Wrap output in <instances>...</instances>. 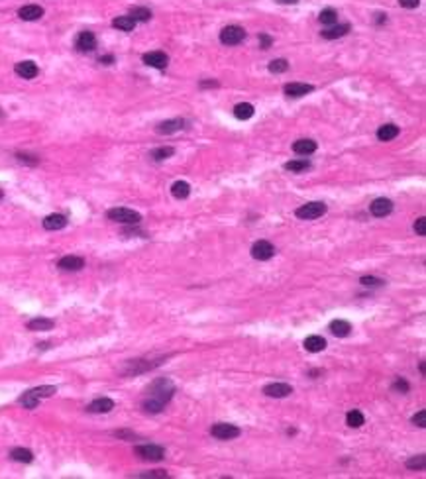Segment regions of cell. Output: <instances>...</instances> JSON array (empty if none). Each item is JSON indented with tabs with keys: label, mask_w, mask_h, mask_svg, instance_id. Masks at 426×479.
<instances>
[{
	"label": "cell",
	"mask_w": 426,
	"mask_h": 479,
	"mask_svg": "<svg viewBox=\"0 0 426 479\" xmlns=\"http://www.w3.org/2000/svg\"><path fill=\"white\" fill-rule=\"evenodd\" d=\"M173 393H175V385H173L169 379H157V381H153L150 391H148V399L144 401V409L148 412H159L169 403V399L173 397Z\"/></svg>",
	"instance_id": "obj_1"
},
{
	"label": "cell",
	"mask_w": 426,
	"mask_h": 479,
	"mask_svg": "<svg viewBox=\"0 0 426 479\" xmlns=\"http://www.w3.org/2000/svg\"><path fill=\"white\" fill-rule=\"evenodd\" d=\"M210 434L218 440H232V438H238L242 434V430L234 424H226V422H218L210 428Z\"/></svg>",
	"instance_id": "obj_2"
},
{
	"label": "cell",
	"mask_w": 426,
	"mask_h": 479,
	"mask_svg": "<svg viewBox=\"0 0 426 479\" xmlns=\"http://www.w3.org/2000/svg\"><path fill=\"white\" fill-rule=\"evenodd\" d=\"M108 218L114 222H120V224H137L141 220L139 212L130 210V208H112V210H108Z\"/></svg>",
	"instance_id": "obj_3"
},
{
	"label": "cell",
	"mask_w": 426,
	"mask_h": 479,
	"mask_svg": "<svg viewBox=\"0 0 426 479\" xmlns=\"http://www.w3.org/2000/svg\"><path fill=\"white\" fill-rule=\"evenodd\" d=\"M134 452L141 458V460H150V462H159L165 458V450L161 446L155 444H144V446H136Z\"/></svg>",
	"instance_id": "obj_4"
},
{
	"label": "cell",
	"mask_w": 426,
	"mask_h": 479,
	"mask_svg": "<svg viewBox=\"0 0 426 479\" xmlns=\"http://www.w3.org/2000/svg\"><path fill=\"white\" fill-rule=\"evenodd\" d=\"M244 37H246V32L240 26H226L220 32V41L224 45H238L240 41H244Z\"/></svg>",
	"instance_id": "obj_5"
},
{
	"label": "cell",
	"mask_w": 426,
	"mask_h": 479,
	"mask_svg": "<svg viewBox=\"0 0 426 479\" xmlns=\"http://www.w3.org/2000/svg\"><path fill=\"white\" fill-rule=\"evenodd\" d=\"M326 210H328V206H326L324 203H308V205L297 208L295 214H297L299 218H303V220H314V218L322 216Z\"/></svg>",
	"instance_id": "obj_6"
},
{
	"label": "cell",
	"mask_w": 426,
	"mask_h": 479,
	"mask_svg": "<svg viewBox=\"0 0 426 479\" xmlns=\"http://www.w3.org/2000/svg\"><path fill=\"white\" fill-rule=\"evenodd\" d=\"M252 256H254V259L267 261L275 256V248H273V244L267 242V240H259V242H256L252 246Z\"/></svg>",
	"instance_id": "obj_7"
},
{
	"label": "cell",
	"mask_w": 426,
	"mask_h": 479,
	"mask_svg": "<svg viewBox=\"0 0 426 479\" xmlns=\"http://www.w3.org/2000/svg\"><path fill=\"white\" fill-rule=\"evenodd\" d=\"M263 393L271 399H283L293 393V387L287 385V383H269V385L263 387Z\"/></svg>",
	"instance_id": "obj_8"
},
{
	"label": "cell",
	"mask_w": 426,
	"mask_h": 479,
	"mask_svg": "<svg viewBox=\"0 0 426 479\" xmlns=\"http://www.w3.org/2000/svg\"><path fill=\"white\" fill-rule=\"evenodd\" d=\"M75 45H77V50H79V51H83V53L92 51L94 47H97V37H94V34H92V32H81V34L77 35Z\"/></svg>",
	"instance_id": "obj_9"
},
{
	"label": "cell",
	"mask_w": 426,
	"mask_h": 479,
	"mask_svg": "<svg viewBox=\"0 0 426 479\" xmlns=\"http://www.w3.org/2000/svg\"><path fill=\"white\" fill-rule=\"evenodd\" d=\"M369 210H371V214H373V216H377V218H383V216L391 214V210H393V203H391L389 199H375V201L369 205Z\"/></svg>",
	"instance_id": "obj_10"
},
{
	"label": "cell",
	"mask_w": 426,
	"mask_h": 479,
	"mask_svg": "<svg viewBox=\"0 0 426 479\" xmlns=\"http://www.w3.org/2000/svg\"><path fill=\"white\" fill-rule=\"evenodd\" d=\"M283 90H285L287 97L299 99V97H305V94L312 92L314 86L312 85H307V83H289V85H285V88H283Z\"/></svg>",
	"instance_id": "obj_11"
},
{
	"label": "cell",
	"mask_w": 426,
	"mask_h": 479,
	"mask_svg": "<svg viewBox=\"0 0 426 479\" xmlns=\"http://www.w3.org/2000/svg\"><path fill=\"white\" fill-rule=\"evenodd\" d=\"M141 59H144L146 65L155 67V69H165L167 63H169V57H167L163 51H150V53H146Z\"/></svg>",
	"instance_id": "obj_12"
},
{
	"label": "cell",
	"mask_w": 426,
	"mask_h": 479,
	"mask_svg": "<svg viewBox=\"0 0 426 479\" xmlns=\"http://www.w3.org/2000/svg\"><path fill=\"white\" fill-rule=\"evenodd\" d=\"M112 409H114V401H112V399H106V397L92 401V403L86 407V411H88V412H94V414H104V412H110Z\"/></svg>",
	"instance_id": "obj_13"
},
{
	"label": "cell",
	"mask_w": 426,
	"mask_h": 479,
	"mask_svg": "<svg viewBox=\"0 0 426 479\" xmlns=\"http://www.w3.org/2000/svg\"><path fill=\"white\" fill-rule=\"evenodd\" d=\"M18 16L26 22H34V20H39L43 16V8L37 4H28V6H22L18 10Z\"/></svg>",
	"instance_id": "obj_14"
},
{
	"label": "cell",
	"mask_w": 426,
	"mask_h": 479,
	"mask_svg": "<svg viewBox=\"0 0 426 479\" xmlns=\"http://www.w3.org/2000/svg\"><path fill=\"white\" fill-rule=\"evenodd\" d=\"M57 265H59L63 271H79V269L85 267V259H83V257H77V256H65V257L59 259Z\"/></svg>",
	"instance_id": "obj_15"
},
{
	"label": "cell",
	"mask_w": 426,
	"mask_h": 479,
	"mask_svg": "<svg viewBox=\"0 0 426 479\" xmlns=\"http://www.w3.org/2000/svg\"><path fill=\"white\" fill-rule=\"evenodd\" d=\"M293 152L299 155H310L316 152V141L314 139H297L293 143Z\"/></svg>",
	"instance_id": "obj_16"
},
{
	"label": "cell",
	"mask_w": 426,
	"mask_h": 479,
	"mask_svg": "<svg viewBox=\"0 0 426 479\" xmlns=\"http://www.w3.org/2000/svg\"><path fill=\"white\" fill-rule=\"evenodd\" d=\"M14 71H16L22 79H34V77L39 73V69H37V65H35L34 61H22V63H18V65L14 67Z\"/></svg>",
	"instance_id": "obj_17"
},
{
	"label": "cell",
	"mask_w": 426,
	"mask_h": 479,
	"mask_svg": "<svg viewBox=\"0 0 426 479\" xmlns=\"http://www.w3.org/2000/svg\"><path fill=\"white\" fill-rule=\"evenodd\" d=\"M330 332L334 334V336H338V338H346V336H350V332H352V326H350V322L348 320H332L330 322Z\"/></svg>",
	"instance_id": "obj_18"
},
{
	"label": "cell",
	"mask_w": 426,
	"mask_h": 479,
	"mask_svg": "<svg viewBox=\"0 0 426 479\" xmlns=\"http://www.w3.org/2000/svg\"><path fill=\"white\" fill-rule=\"evenodd\" d=\"M185 128V120L181 118H175V120H167V122H161L155 130L157 134H173V132H179Z\"/></svg>",
	"instance_id": "obj_19"
},
{
	"label": "cell",
	"mask_w": 426,
	"mask_h": 479,
	"mask_svg": "<svg viewBox=\"0 0 426 479\" xmlns=\"http://www.w3.org/2000/svg\"><path fill=\"white\" fill-rule=\"evenodd\" d=\"M67 226V218L63 214H50L43 220V228L45 230H61Z\"/></svg>",
	"instance_id": "obj_20"
},
{
	"label": "cell",
	"mask_w": 426,
	"mask_h": 479,
	"mask_svg": "<svg viewBox=\"0 0 426 479\" xmlns=\"http://www.w3.org/2000/svg\"><path fill=\"white\" fill-rule=\"evenodd\" d=\"M350 32V26L348 24H340V26H330L326 30H322V37L324 39H336V37H342Z\"/></svg>",
	"instance_id": "obj_21"
},
{
	"label": "cell",
	"mask_w": 426,
	"mask_h": 479,
	"mask_svg": "<svg viewBox=\"0 0 426 479\" xmlns=\"http://www.w3.org/2000/svg\"><path fill=\"white\" fill-rule=\"evenodd\" d=\"M397 136H399V126H395V124H385V126H381L379 130H377V137H379L381 141H391Z\"/></svg>",
	"instance_id": "obj_22"
},
{
	"label": "cell",
	"mask_w": 426,
	"mask_h": 479,
	"mask_svg": "<svg viewBox=\"0 0 426 479\" xmlns=\"http://www.w3.org/2000/svg\"><path fill=\"white\" fill-rule=\"evenodd\" d=\"M326 348V340L322 336H308L305 340V350L307 352H312V354H318Z\"/></svg>",
	"instance_id": "obj_23"
},
{
	"label": "cell",
	"mask_w": 426,
	"mask_h": 479,
	"mask_svg": "<svg viewBox=\"0 0 426 479\" xmlns=\"http://www.w3.org/2000/svg\"><path fill=\"white\" fill-rule=\"evenodd\" d=\"M171 195H173L175 199H187L188 195H191V185L185 183V181L173 183V187H171Z\"/></svg>",
	"instance_id": "obj_24"
},
{
	"label": "cell",
	"mask_w": 426,
	"mask_h": 479,
	"mask_svg": "<svg viewBox=\"0 0 426 479\" xmlns=\"http://www.w3.org/2000/svg\"><path fill=\"white\" fill-rule=\"evenodd\" d=\"M53 324L55 322L50 320V318H34V320L28 322V328L30 330H35V332H45V330H51Z\"/></svg>",
	"instance_id": "obj_25"
},
{
	"label": "cell",
	"mask_w": 426,
	"mask_h": 479,
	"mask_svg": "<svg viewBox=\"0 0 426 479\" xmlns=\"http://www.w3.org/2000/svg\"><path fill=\"white\" fill-rule=\"evenodd\" d=\"M254 106L250 104V103H242V104H238L234 108V116L238 118V120H248V118H252L254 116Z\"/></svg>",
	"instance_id": "obj_26"
},
{
	"label": "cell",
	"mask_w": 426,
	"mask_h": 479,
	"mask_svg": "<svg viewBox=\"0 0 426 479\" xmlns=\"http://www.w3.org/2000/svg\"><path fill=\"white\" fill-rule=\"evenodd\" d=\"M112 26L118 28V30H122V32H132L136 28V20L132 16H120V18H116L112 22Z\"/></svg>",
	"instance_id": "obj_27"
},
{
	"label": "cell",
	"mask_w": 426,
	"mask_h": 479,
	"mask_svg": "<svg viewBox=\"0 0 426 479\" xmlns=\"http://www.w3.org/2000/svg\"><path fill=\"white\" fill-rule=\"evenodd\" d=\"M10 458H12L14 462H22V463H30V462L34 460V454H32L30 450H26V448H14V450L10 452Z\"/></svg>",
	"instance_id": "obj_28"
},
{
	"label": "cell",
	"mask_w": 426,
	"mask_h": 479,
	"mask_svg": "<svg viewBox=\"0 0 426 479\" xmlns=\"http://www.w3.org/2000/svg\"><path fill=\"white\" fill-rule=\"evenodd\" d=\"M346 422H348V426H352V428H359V426L365 424V418H363V414H361L359 411H350V412L346 414Z\"/></svg>",
	"instance_id": "obj_29"
},
{
	"label": "cell",
	"mask_w": 426,
	"mask_h": 479,
	"mask_svg": "<svg viewBox=\"0 0 426 479\" xmlns=\"http://www.w3.org/2000/svg\"><path fill=\"white\" fill-rule=\"evenodd\" d=\"M310 167V161L308 159H293L289 163H285V169L293 171V173H301V171H307Z\"/></svg>",
	"instance_id": "obj_30"
},
{
	"label": "cell",
	"mask_w": 426,
	"mask_h": 479,
	"mask_svg": "<svg viewBox=\"0 0 426 479\" xmlns=\"http://www.w3.org/2000/svg\"><path fill=\"white\" fill-rule=\"evenodd\" d=\"M320 22L322 24H326V26H334L336 24V20H338V14H336V10L334 8H326V10H322L320 12Z\"/></svg>",
	"instance_id": "obj_31"
},
{
	"label": "cell",
	"mask_w": 426,
	"mask_h": 479,
	"mask_svg": "<svg viewBox=\"0 0 426 479\" xmlns=\"http://www.w3.org/2000/svg\"><path fill=\"white\" fill-rule=\"evenodd\" d=\"M173 154H175L173 148H157V150H153L150 155H152L153 161H163V159H169Z\"/></svg>",
	"instance_id": "obj_32"
},
{
	"label": "cell",
	"mask_w": 426,
	"mask_h": 479,
	"mask_svg": "<svg viewBox=\"0 0 426 479\" xmlns=\"http://www.w3.org/2000/svg\"><path fill=\"white\" fill-rule=\"evenodd\" d=\"M20 403H22L26 409H35V407L39 405V397H37L35 393L28 391V393H24V395L20 397Z\"/></svg>",
	"instance_id": "obj_33"
},
{
	"label": "cell",
	"mask_w": 426,
	"mask_h": 479,
	"mask_svg": "<svg viewBox=\"0 0 426 479\" xmlns=\"http://www.w3.org/2000/svg\"><path fill=\"white\" fill-rule=\"evenodd\" d=\"M130 16H132L136 22H148V20L152 18V10H148V8H132Z\"/></svg>",
	"instance_id": "obj_34"
},
{
	"label": "cell",
	"mask_w": 426,
	"mask_h": 479,
	"mask_svg": "<svg viewBox=\"0 0 426 479\" xmlns=\"http://www.w3.org/2000/svg\"><path fill=\"white\" fill-rule=\"evenodd\" d=\"M424 465H426V456H424V454L407 460V467H409V469H424Z\"/></svg>",
	"instance_id": "obj_35"
},
{
	"label": "cell",
	"mask_w": 426,
	"mask_h": 479,
	"mask_svg": "<svg viewBox=\"0 0 426 479\" xmlns=\"http://www.w3.org/2000/svg\"><path fill=\"white\" fill-rule=\"evenodd\" d=\"M287 69H289V63L285 59H273L269 63V71L271 73H285Z\"/></svg>",
	"instance_id": "obj_36"
},
{
	"label": "cell",
	"mask_w": 426,
	"mask_h": 479,
	"mask_svg": "<svg viewBox=\"0 0 426 479\" xmlns=\"http://www.w3.org/2000/svg\"><path fill=\"white\" fill-rule=\"evenodd\" d=\"M32 393H35L39 399H43V397H51V395L55 393V387H51V385H43V387L32 389Z\"/></svg>",
	"instance_id": "obj_37"
},
{
	"label": "cell",
	"mask_w": 426,
	"mask_h": 479,
	"mask_svg": "<svg viewBox=\"0 0 426 479\" xmlns=\"http://www.w3.org/2000/svg\"><path fill=\"white\" fill-rule=\"evenodd\" d=\"M359 283H361L363 287H381L385 281H383V279H377V277H361Z\"/></svg>",
	"instance_id": "obj_38"
},
{
	"label": "cell",
	"mask_w": 426,
	"mask_h": 479,
	"mask_svg": "<svg viewBox=\"0 0 426 479\" xmlns=\"http://www.w3.org/2000/svg\"><path fill=\"white\" fill-rule=\"evenodd\" d=\"M412 424L424 428V426H426V411H418V412L412 416Z\"/></svg>",
	"instance_id": "obj_39"
},
{
	"label": "cell",
	"mask_w": 426,
	"mask_h": 479,
	"mask_svg": "<svg viewBox=\"0 0 426 479\" xmlns=\"http://www.w3.org/2000/svg\"><path fill=\"white\" fill-rule=\"evenodd\" d=\"M393 391H399V393H409V383L405 379H397L393 383Z\"/></svg>",
	"instance_id": "obj_40"
},
{
	"label": "cell",
	"mask_w": 426,
	"mask_h": 479,
	"mask_svg": "<svg viewBox=\"0 0 426 479\" xmlns=\"http://www.w3.org/2000/svg\"><path fill=\"white\" fill-rule=\"evenodd\" d=\"M414 232L418 236H426V218H418L414 222Z\"/></svg>",
	"instance_id": "obj_41"
},
{
	"label": "cell",
	"mask_w": 426,
	"mask_h": 479,
	"mask_svg": "<svg viewBox=\"0 0 426 479\" xmlns=\"http://www.w3.org/2000/svg\"><path fill=\"white\" fill-rule=\"evenodd\" d=\"M271 37L269 35H265V34H261L259 35V43H261V50H269V47H271Z\"/></svg>",
	"instance_id": "obj_42"
},
{
	"label": "cell",
	"mask_w": 426,
	"mask_h": 479,
	"mask_svg": "<svg viewBox=\"0 0 426 479\" xmlns=\"http://www.w3.org/2000/svg\"><path fill=\"white\" fill-rule=\"evenodd\" d=\"M16 157H18L20 161L28 163V165H35V163H37V159H35V157H32V155H24V154H18Z\"/></svg>",
	"instance_id": "obj_43"
},
{
	"label": "cell",
	"mask_w": 426,
	"mask_h": 479,
	"mask_svg": "<svg viewBox=\"0 0 426 479\" xmlns=\"http://www.w3.org/2000/svg\"><path fill=\"white\" fill-rule=\"evenodd\" d=\"M418 2H420V0H399V4H401L403 8H416Z\"/></svg>",
	"instance_id": "obj_44"
},
{
	"label": "cell",
	"mask_w": 426,
	"mask_h": 479,
	"mask_svg": "<svg viewBox=\"0 0 426 479\" xmlns=\"http://www.w3.org/2000/svg\"><path fill=\"white\" fill-rule=\"evenodd\" d=\"M139 477H167L165 471H150V473H141Z\"/></svg>",
	"instance_id": "obj_45"
},
{
	"label": "cell",
	"mask_w": 426,
	"mask_h": 479,
	"mask_svg": "<svg viewBox=\"0 0 426 479\" xmlns=\"http://www.w3.org/2000/svg\"><path fill=\"white\" fill-rule=\"evenodd\" d=\"M101 63L110 65V63H114V57H112V55H104V57H101Z\"/></svg>",
	"instance_id": "obj_46"
},
{
	"label": "cell",
	"mask_w": 426,
	"mask_h": 479,
	"mask_svg": "<svg viewBox=\"0 0 426 479\" xmlns=\"http://www.w3.org/2000/svg\"><path fill=\"white\" fill-rule=\"evenodd\" d=\"M277 2H279V4H297L299 0H277Z\"/></svg>",
	"instance_id": "obj_47"
},
{
	"label": "cell",
	"mask_w": 426,
	"mask_h": 479,
	"mask_svg": "<svg viewBox=\"0 0 426 479\" xmlns=\"http://www.w3.org/2000/svg\"><path fill=\"white\" fill-rule=\"evenodd\" d=\"M216 81H208V83H201V86H216Z\"/></svg>",
	"instance_id": "obj_48"
},
{
	"label": "cell",
	"mask_w": 426,
	"mask_h": 479,
	"mask_svg": "<svg viewBox=\"0 0 426 479\" xmlns=\"http://www.w3.org/2000/svg\"><path fill=\"white\" fill-rule=\"evenodd\" d=\"M0 199H2V190H0Z\"/></svg>",
	"instance_id": "obj_49"
},
{
	"label": "cell",
	"mask_w": 426,
	"mask_h": 479,
	"mask_svg": "<svg viewBox=\"0 0 426 479\" xmlns=\"http://www.w3.org/2000/svg\"><path fill=\"white\" fill-rule=\"evenodd\" d=\"M0 116H2V112H0Z\"/></svg>",
	"instance_id": "obj_50"
}]
</instances>
